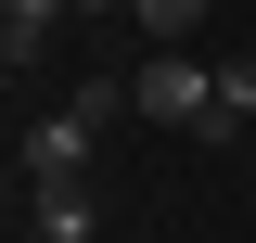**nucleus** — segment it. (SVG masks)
Wrapping results in <instances>:
<instances>
[{"label":"nucleus","instance_id":"1","mask_svg":"<svg viewBox=\"0 0 256 243\" xmlns=\"http://www.w3.org/2000/svg\"><path fill=\"white\" fill-rule=\"evenodd\" d=\"M128 116H154V128H192L205 141V116H218V64H128Z\"/></svg>","mask_w":256,"mask_h":243},{"label":"nucleus","instance_id":"2","mask_svg":"<svg viewBox=\"0 0 256 243\" xmlns=\"http://www.w3.org/2000/svg\"><path fill=\"white\" fill-rule=\"evenodd\" d=\"M90 141H102V116H77V102L38 116L26 128V180H90Z\"/></svg>","mask_w":256,"mask_h":243},{"label":"nucleus","instance_id":"3","mask_svg":"<svg viewBox=\"0 0 256 243\" xmlns=\"http://www.w3.org/2000/svg\"><path fill=\"white\" fill-rule=\"evenodd\" d=\"M38 205H26V230L38 243H102V205H90V180H26Z\"/></svg>","mask_w":256,"mask_h":243},{"label":"nucleus","instance_id":"4","mask_svg":"<svg viewBox=\"0 0 256 243\" xmlns=\"http://www.w3.org/2000/svg\"><path fill=\"white\" fill-rule=\"evenodd\" d=\"M64 26H77V0H0V52H13V64H52Z\"/></svg>","mask_w":256,"mask_h":243},{"label":"nucleus","instance_id":"5","mask_svg":"<svg viewBox=\"0 0 256 243\" xmlns=\"http://www.w3.org/2000/svg\"><path fill=\"white\" fill-rule=\"evenodd\" d=\"M230 128H256V52L218 64V116H205V141H230Z\"/></svg>","mask_w":256,"mask_h":243},{"label":"nucleus","instance_id":"6","mask_svg":"<svg viewBox=\"0 0 256 243\" xmlns=\"http://www.w3.org/2000/svg\"><path fill=\"white\" fill-rule=\"evenodd\" d=\"M128 26L154 38V52H180V38H192V26H205V0H128Z\"/></svg>","mask_w":256,"mask_h":243},{"label":"nucleus","instance_id":"7","mask_svg":"<svg viewBox=\"0 0 256 243\" xmlns=\"http://www.w3.org/2000/svg\"><path fill=\"white\" fill-rule=\"evenodd\" d=\"M77 13H128V0H77Z\"/></svg>","mask_w":256,"mask_h":243},{"label":"nucleus","instance_id":"8","mask_svg":"<svg viewBox=\"0 0 256 243\" xmlns=\"http://www.w3.org/2000/svg\"><path fill=\"white\" fill-rule=\"evenodd\" d=\"M13 243H38V230H13Z\"/></svg>","mask_w":256,"mask_h":243}]
</instances>
